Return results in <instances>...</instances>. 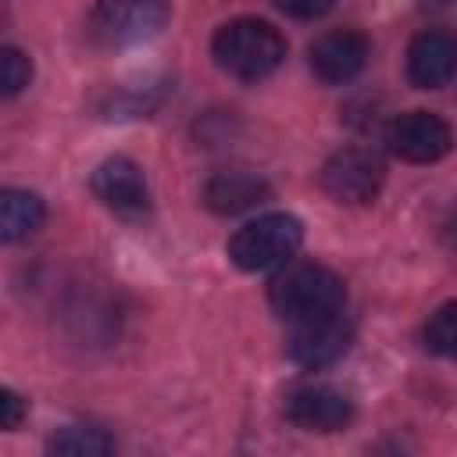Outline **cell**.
I'll use <instances>...</instances> for the list:
<instances>
[{"mask_svg": "<svg viewBox=\"0 0 457 457\" xmlns=\"http://www.w3.org/2000/svg\"><path fill=\"white\" fill-rule=\"evenodd\" d=\"M268 303L289 325L321 321V318L343 314V307H346V286L325 264H314V261L293 264L289 261L268 282Z\"/></svg>", "mask_w": 457, "mask_h": 457, "instance_id": "obj_1", "label": "cell"}, {"mask_svg": "<svg viewBox=\"0 0 457 457\" xmlns=\"http://www.w3.org/2000/svg\"><path fill=\"white\" fill-rule=\"evenodd\" d=\"M211 57L225 75L239 82H261L286 61V36L264 18H232L214 32Z\"/></svg>", "mask_w": 457, "mask_h": 457, "instance_id": "obj_2", "label": "cell"}, {"mask_svg": "<svg viewBox=\"0 0 457 457\" xmlns=\"http://www.w3.org/2000/svg\"><path fill=\"white\" fill-rule=\"evenodd\" d=\"M303 243V221L286 211L261 214L232 232L228 239V261L239 271H271L296 257Z\"/></svg>", "mask_w": 457, "mask_h": 457, "instance_id": "obj_3", "label": "cell"}, {"mask_svg": "<svg viewBox=\"0 0 457 457\" xmlns=\"http://www.w3.org/2000/svg\"><path fill=\"white\" fill-rule=\"evenodd\" d=\"M386 186V164L364 146H343L321 164V189L336 204H371Z\"/></svg>", "mask_w": 457, "mask_h": 457, "instance_id": "obj_4", "label": "cell"}, {"mask_svg": "<svg viewBox=\"0 0 457 457\" xmlns=\"http://www.w3.org/2000/svg\"><path fill=\"white\" fill-rule=\"evenodd\" d=\"M386 146L407 164H432L453 150V129L432 111H403L389 121Z\"/></svg>", "mask_w": 457, "mask_h": 457, "instance_id": "obj_5", "label": "cell"}, {"mask_svg": "<svg viewBox=\"0 0 457 457\" xmlns=\"http://www.w3.org/2000/svg\"><path fill=\"white\" fill-rule=\"evenodd\" d=\"M168 21V0H96L93 29L107 43H143Z\"/></svg>", "mask_w": 457, "mask_h": 457, "instance_id": "obj_6", "label": "cell"}, {"mask_svg": "<svg viewBox=\"0 0 457 457\" xmlns=\"http://www.w3.org/2000/svg\"><path fill=\"white\" fill-rule=\"evenodd\" d=\"M89 186H93L96 200L107 211L121 214V218H139V214L150 211V186H146L143 168L132 157H121L118 154V157L100 161Z\"/></svg>", "mask_w": 457, "mask_h": 457, "instance_id": "obj_7", "label": "cell"}, {"mask_svg": "<svg viewBox=\"0 0 457 457\" xmlns=\"http://www.w3.org/2000/svg\"><path fill=\"white\" fill-rule=\"evenodd\" d=\"M368 54H371V43H368L364 32L336 29V32H325L311 46V71L325 86H346V82H353L364 71Z\"/></svg>", "mask_w": 457, "mask_h": 457, "instance_id": "obj_8", "label": "cell"}, {"mask_svg": "<svg viewBox=\"0 0 457 457\" xmlns=\"http://www.w3.org/2000/svg\"><path fill=\"white\" fill-rule=\"evenodd\" d=\"M353 343V328L343 314H332V318H321V321H303V325H293V336H289V357L300 364V368H328L336 364Z\"/></svg>", "mask_w": 457, "mask_h": 457, "instance_id": "obj_9", "label": "cell"}, {"mask_svg": "<svg viewBox=\"0 0 457 457\" xmlns=\"http://www.w3.org/2000/svg\"><path fill=\"white\" fill-rule=\"evenodd\" d=\"M286 418L303 432H339L353 421V403L332 386H300L286 396Z\"/></svg>", "mask_w": 457, "mask_h": 457, "instance_id": "obj_10", "label": "cell"}, {"mask_svg": "<svg viewBox=\"0 0 457 457\" xmlns=\"http://www.w3.org/2000/svg\"><path fill=\"white\" fill-rule=\"evenodd\" d=\"M457 75V36L446 29H425L407 46V79L418 89H439Z\"/></svg>", "mask_w": 457, "mask_h": 457, "instance_id": "obj_11", "label": "cell"}, {"mask_svg": "<svg viewBox=\"0 0 457 457\" xmlns=\"http://www.w3.org/2000/svg\"><path fill=\"white\" fill-rule=\"evenodd\" d=\"M268 196H271L268 182L261 175H253V171H218L204 186V204L221 218L243 214V211L264 204Z\"/></svg>", "mask_w": 457, "mask_h": 457, "instance_id": "obj_12", "label": "cell"}, {"mask_svg": "<svg viewBox=\"0 0 457 457\" xmlns=\"http://www.w3.org/2000/svg\"><path fill=\"white\" fill-rule=\"evenodd\" d=\"M46 221V207L36 193L29 189H4L0 196V236L4 243H18V239H29L43 228Z\"/></svg>", "mask_w": 457, "mask_h": 457, "instance_id": "obj_13", "label": "cell"}, {"mask_svg": "<svg viewBox=\"0 0 457 457\" xmlns=\"http://www.w3.org/2000/svg\"><path fill=\"white\" fill-rule=\"evenodd\" d=\"M46 450H50V453H79V457L86 453V457H93V453H111V450H114V439H111L104 428L64 425L61 432L50 436Z\"/></svg>", "mask_w": 457, "mask_h": 457, "instance_id": "obj_14", "label": "cell"}, {"mask_svg": "<svg viewBox=\"0 0 457 457\" xmlns=\"http://www.w3.org/2000/svg\"><path fill=\"white\" fill-rule=\"evenodd\" d=\"M425 346L436 357H446V361L457 364V300H446L425 321Z\"/></svg>", "mask_w": 457, "mask_h": 457, "instance_id": "obj_15", "label": "cell"}, {"mask_svg": "<svg viewBox=\"0 0 457 457\" xmlns=\"http://www.w3.org/2000/svg\"><path fill=\"white\" fill-rule=\"evenodd\" d=\"M29 82H32V61H29V54H21L18 46H4L0 50V93L4 96H18Z\"/></svg>", "mask_w": 457, "mask_h": 457, "instance_id": "obj_16", "label": "cell"}, {"mask_svg": "<svg viewBox=\"0 0 457 457\" xmlns=\"http://www.w3.org/2000/svg\"><path fill=\"white\" fill-rule=\"evenodd\" d=\"M282 14L289 18H300V21H314V18H325L339 0H271Z\"/></svg>", "mask_w": 457, "mask_h": 457, "instance_id": "obj_17", "label": "cell"}, {"mask_svg": "<svg viewBox=\"0 0 457 457\" xmlns=\"http://www.w3.org/2000/svg\"><path fill=\"white\" fill-rule=\"evenodd\" d=\"M25 411H29L25 396H18L14 389H0V425H4V432H14L25 418Z\"/></svg>", "mask_w": 457, "mask_h": 457, "instance_id": "obj_18", "label": "cell"}]
</instances>
